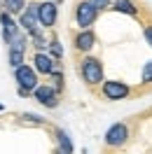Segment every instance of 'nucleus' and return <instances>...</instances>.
Masks as SVG:
<instances>
[{"label":"nucleus","instance_id":"nucleus-1","mask_svg":"<svg viewBox=\"0 0 152 154\" xmlns=\"http://www.w3.org/2000/svg\"><path fill=\"white\" fill-rule=\"evenodd\" d=\"M80 75H82L87 87H98V84L105 82L103 79V63L96 56H84L80 61Z\"/></svg>","mask_w":152,"mask_h":154},{"label":"nucleus","instance_id":"nucleus-13","mask_svg":"<svg viewBox=\"0 0 152 154\" xmlns=\"http://www.w3.org/2000/svg\"><path fill=\"white\" fill-rule=\"evenodd\" d=\"M112 10L122 12V14H129V17H138V10L131 0H112Z\"/></svg>","mask_w":152,"mask_h":154},{"label":"nucleus","instance_id":"nucleus-8","mask_svg":"<svg viewBox=\"0 0 152 154\" xmlns=\"http://www.w3.org/2000/svg\"><path fill=\"white\" fill-rule=\"evenodd\" d=\"M33 96H35V100H38L40 105H45V107H56L59 105V91L52 84H40L33 91Z\"/></svg>","mask_w":152,"mask_h":154},{"label":"nucleus","instance_id":"nucleus-18","mask_svg":"<svg viewBox=\"0 0 152 154\" xmlns=\"http://www.w3.org/2000/svg\"><path fill=\"white\" fill-rule=\"evenodd\" d=\"M49 49H52V58H54V61H59V58L63 56V49H61V45H59V40H56V38L49 42Z\"/></svg>","mask_w":152,"mask_h":154},{"label":"nucleus","instance_id":"nucleus-7","mask_svg":"<svg viewBox=\"0 0 152 154\" xmlns=\"http://www.w3.org/2000/svg\"><path fill=\"white\" fill-rule=\"evenodd\" d=\"M129 140V126L119 122V124H112L108 131H105V145L108 147H124Z\"/></svg>","mask_w":152,"mask_h":154},{"label":"nucleus","instance_id":"nucleus-15","mask_svg":"<svg viewBox=\"0 0 152 154\" xmlns=\"http://www.w3.org/2000/svg\"><path fill=\"white\" fill-rule=\"evenodd\" d=\"M56 143H59V147H61L66 154H73V143H70V138H68L66 131L56 128Z\"/></svg>","mask_w":152,"mask_h":154},{"label":"nucleus","instance_id":"nucleus-12","mask_svg":"<svg viewBox=\"0 0 152 154\" xmlns=\"http://www.w3.org/2000/svg\"><path fill=\"white\" fill-rule=\"evenodd\" d=\"M73 45H75L77 51H82V54H87V51H91L96 45V35L94 30H80L75 35V40H73Z\"/></svg>","mask_w":152,"mask_h":154},{"label":"nucleus","instance_id":"nucleus-10","mask_svg":"<svg viewBox=\"0 0 152 154\" xmlns=\"http://www.w3.org/2000/svg\"><path fill=\"white\" fill-rule=\"evenodd\" d=\"M56 17H59V5L56 2H52V0L40 2V26L52 28V26L56 23Z\"/></svg>","mask_w":152,"mask_h":154},{"label":"nucleus","instance_id":"nucleus-23","mask_svg":"<svg viewBox=\"0 0 152 154\" xmlns=\"http://www.w3.org/2000/svg\"><path fill=\"white\" fill-rule=\"evenodd\" d=\"M52 2H56V5H59V2H61V0H52Z\"/></svg>","mask_w":152,"mask_h":154},{"label":"nucleus","instance_id":"nucleus-4","mask_svg":"<svg viewBox=\"0 0 152 154\" xmlns=\"http://www.w3.org/2000/svg\"><path fill=\"white\" fill-rule=\"evenodd\" d=\"M129 94H131V87L119 79H105L101 84V96L105 100H124Z\"/></svg>","mask_w":152,"mask_h":154},{"label":"nucleus","instance_id":"nucleus-9","mask_svg":"<svg viewBox=\"0 0 152 154\" xmlns=\"http://www.w3.org/2000/svg\"><path fill=\"white\" fill-rule=\"evenodd\" d=\"M33 68H35V72H40V75H49V77L59 70L56 61L49 56L47 51H38V54L33 56Z\"/></svg>","mask_w":152,"mask_h":154},{"label":"nucleus","instance_id":"nucleus-11","mask_svg":"<svg viewBox=\"0 0 152 154\" xmlns=\"http://www.w3.org/2000/svg\"><path fill=\"white\" fill-rule=\"evenodd\" d=\"M0 26H2V40H5L7 45H12V42H14V38L19 35V26L14 23L12 14H7V12H0Z\"/></svg>","mask_w":152,"mask_h":154},{"label":"nucleus","instance_id":"nucleus-3","mask_svg":"<svg viewBox=\"0 0 152 154\" xmlns=\"http://www.w3.org/2000/svg\"><path fill=\"white\" fill-rule=\"evenodd\" d=\"M96 19H98V10L89 0H80L77 7H75V21H77V26H80V30H91Z\"/></svg>","mask_w":152,"mask_h":154},{"label":"nucleus","instance_id":"nucleus-20","mask_svg":"<svg viewBox=\"0 0 152 154\" xmlns=\"http://www.w3.org/2000/svg\"><path fill=\"white\" fill-rule=\"evenodd\" d=\"M89 2H91V5H94L96 10L101 12V10H105V7H110V5H112V0H89Z\"/></svg>","mask_w":152,"mask_h":154},{"label":"nucleus","instance_id":"nucleus-24","mask_svg":"<svg viewBox=\"0 0 152 154\" xmlns=\"http://www.w3.org/2000/svg\"><path fill=\"white\" fill-rule=\"evenodd\" d=\"M0 110H2V105H0Z\"/></svg>","mask_w":152,"mask_h":154},{"label":"nucleus","instance_id":"nucleus-6","mask_svg":"<svg viewBox=\"0 0 152 154\" xmlns=\"http://www.w3.org/2000/svg\"><path fill=\"white\" fill-rule=\"evenodd\" d=\"M19 26L28 35H33V33H38V26H40V2H30L26 10L19 14Z\"/></svg>","mask_w":152,"mask_h":154},{"label":"nucleus","instance_id":"nucleus-21","mask_svg":"<svg viewBox=\"0 0 152 154\" xmlns=\"http://www.w3.org/2000/svg\"><path fill=\"white\" fill-rule=\"evenodd\" d=\"M143 35L147 40V45L152 47V23H145V26H143Z\"/></svg>","mask_w":152,"mask_h":154},{"label":"nucleus","instance_id":"nucleus-22","mask_svg":"<svg viewBox=\"0 0 152 154\" xmlns=\"http://www.w3.org/2000/svg\"><path fill=\"white\" fill-rule=\"evenodd\" d=\"M52 154H66V152H63L61 147H56V149H54V152H52Z\"/></svg>","mask_w":152,"mask_h":154},{"label":"nucleus","instance_id":"nucleus-2","mask_svg":"<svg viewBox=\"0 0 152 154\" xmlns=\"http://www.w3.org/2000/svg\"><path fill=\"white\" fill-rule=\"evenodd\" d=\"M14 79H17V84H19V96H28V94H33V91L40 87L35 68L26 66V63L14 70Z\"/></svg>","mask_w":152,"mask_h":154},{"label":"nucleus","instance_id":"nucleus-17","mask_svg":"<svg viewBox=\"0 0 152 154\" xmlns=\"http://www.w3.org/2000/svg\"><path fill=\"white\" fill-rule=\"evenodd\" d=\"M24 122H28V124H38V126H45L47 122L42 119V117H38V115H30V112H24V115H19Z\"/></svg>","mask_w":152,"mask_h":154},{"label":"nucleus","instance_id":"nucleus-14","mask_svg":"<svg viewBox=\"0 0 152 154\" xmlns=\"http://www.w3.org/2000/svg\"><path fill=\"white\" fill-rule=\"evenodd\" d=\"M26 10V0H2V12L7 14H21Z\"/></svg>","mask_w":152,"mask_h":154},{"label":"nucleus","instance_id":"nucleus-5","mask_svg":"<svg viewBox=\"0 0 152 154\" xmlns=\"http://www.w3.org/2000/svg\"><path fill=\"white\" fill-rule=\"evenodd\" d=\"M28 35L26 33H19L17 38H14V42L10 45V54H7V58H10V66L17 70V68L24 66V58H26V49H28Z\"/></svg>","mask_w":152,"mask_h":154},{"label":"nucleus","instance_id":"nucleus-19","mask_svg":"<svg viewBox=\"0 0 152 154\" xmlns=\"http://www.w3.org/2000/svg\"><path fill=\"white\" fill-rule=\"evenodd\" d=\"M143 82L145 84H152V61H147L143 66Z\"/></svg>","mask_w":152,"mask_h":154},{"label":"nucleus","instance_id":"nucleus-16","mask_svg":"<svg viewBox=\"0 0 152 154\" xmlns=\"http://www.w3.org/2000/svg\"><path fill=\"white\" fill-rule=\"evenodd\" d=\"M30 40H33V47L38 49V51H45V49L49 47V42H47V38H45V35H42V33H33V35H30Z\"/></svg>","mask_w":152,"mask_h":154}]
</instances>
